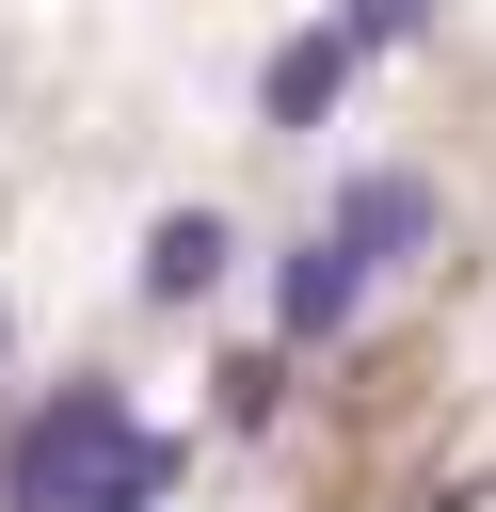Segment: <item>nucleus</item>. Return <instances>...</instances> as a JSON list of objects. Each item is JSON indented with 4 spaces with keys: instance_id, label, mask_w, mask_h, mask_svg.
Returning <instances> with one entry per match:
<instances>
[{
    "instance_id": "nucleus-1",
    "label": "nucleus",
    "mask_w": 496,
    "mask_h": 512,
    "mask_svg": "<svg viewBox=\"0 0 496 512\" xmlns=\"http://www.w3.org/2000/svg\"><path fill=\"white\" fill-rule=\"evenodd\" d=\"M128 448V384H48L16 432H0V512H64V480Z\"/></svg>"
},
{
    "instance_id": "nucleus-2",
    "label": "nucleus",
    "mask_w": 496,
    "mask_h": 512,
    "mask_svg": "<svg viewBox=\"0 0 496 512\" xmlns=\"http://www.w3.org/2000/svg\"><path fill=\"white\" fill-rule=\"evenodd\" d=\"M352 304H368V256H352V240L320 224V240H304V256L272 272V320H288V336L320 352V336H352Z\"/></svg>"
},
{
    "instance_id": "nucleus-3",
    "label": "nucleus",
    "mask_w": 496,
    "mask_h": 512,
    "mask_svg": "<svg viewBox=\"0 0 496 512\" xmlns=\"http://www.w3.org/2000/svg\"><path fill=\"white\" fill-rule=\"evenodd\" d=\"M352 64H368V48H352V32L320 16V32H288V48H272V80H256V112H272V128H320V112L352 96Z\"/></svg>"
},
{
    "instance_id": "nucleus-4",
    "label": "nucleus",
    "mask_w": 496,
    "mask_h": 512,
    "mask_svg": "<svg viewBox=\"0 0 496 512\" xmlns=\"http://www.w3.org/2000/svg\"><path fill=\"white\" fill-rule=\"evenodd\" d=\"M336 240H352L368 272H400V256L432 240V176H352V192H336Z\"/></svg>"
},
{
    "instance_id": "nucleus-5",
    "label": "nucleus",
    "mask_w": 496,
    "mask_h": 512,
    "mask_svg": "<svg viewBox=\"0 0 496 512\" xmlns=\"http://www.w3.org/2000/svg\"><path fill=\"white\" fill-rule=\"evenodd\" d=\"M224 256H240V240H224V208H160V224H144V288H160V304H208V288H224Z\"/></svg>"
},
{
    "instance_id": "nucleus-6",
    "label": "nucleus",
    "mask_w": 496,
    "mask_h": 512,
    "mask_svg": "<svg viewBox=\"0 0 496 512\" xmlns=\"http://www.w3.org/2000/svg\"><path fill=\"white\" fill-rule=\"evenodd\" d=\"M160 496H176V448H160V432H128V448H96V464L64 480V512H160Z\"/></svg>"
},
{
    "instance_id": "nucleus-7",
    "label": "nucleus",
    "mask_w": 496,
    "mask_h": 512,
    "mask_svg": "<svg viewBox=\"0 0 496 512\" xmlns=\"http://www.w3.org/2000/svg\"><path fill=\"white\" fill-rule=\"evenodd\" d=\"M336 32H352V48H416V32H432V0H336Z\"/></svg>"
},
{
    "instance_id": "nucleus-8",
    "label": "nucleus",
    "mask_w": 496,
    "mask_h": 512,
    "mask_svg": "<svg viewBox=\"0 0 496 512\" xmlns=\"http://www.w3.org/2000/svg\"><path fill=\"white\" fill-rule=\"evenodd\" d=\"M272 400H288V368H272V352H224V416H240V432H256V416H272Z\"/></svg>"
}]
</instances>
